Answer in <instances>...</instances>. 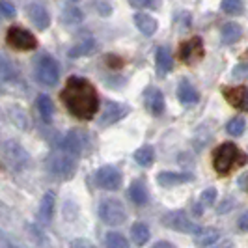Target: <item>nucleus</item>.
Listing matches in <instances>:
<instances>
[{
  "mask_svg": "<svg viewBox=\"0 0 248 248\" xmlns=\"http://www.w3.org/2000/svg\"><path fill=\"white\" fill-rule=\"evenodd\" d=\"M62 103L78 120H92L99 110V95L93 84L82 77H69L63 86Z\"/></svg>",
  "mask_w": 248,
  "mask_h": 248,
  "instance_id": "f257e3e1",
  "label": "nucleus"
},
{
  "mask_svg": "<svg viewBox=\"0 0 248 248\" xmlns=\"http://www.w3.org/2000/svg\"><path fill=\"white\" fill-rule=\"evenodd\" d=\"M241 153H239V149H237L235 144H232V142H226V144H220L217 151H215V155H213V168L217 170V174L220 175H226L235 164H241Z\"/></svg>",
  "mask_w": 248,
  "mask_h": 248,
  "instance_id": "f03ea898",
  "label": "nucleus"
},
{
  "mask_svg": "<svg viewBox=\"0 0 248 248\" xmlns=\"http://www.w3.org/2000/svg\"><path fill=\"white\" fill-rule=\"evenodd\" d=\"M34 77L41 86H56L58 78H60V69H58L56 60L49 54L37 56L36 63H34Z\"/></svg>",
  "mask_w": 248,
  "mask_h": 248,
  "instance_id": "7ed1b4c3",
  "label": "nucleus"
},
{
  "mask_svg": "<svg viewBox=\"0 0 248 248\" xmlns=\"http://www.w3.org/2000/svg\"><path fill=\"white\" fill-rule=\"evenodd\" d=\"M47 170L58 179H71L77 170V159L58 149L47 157Z\"/></svg>",
  "mask_w": 248,
  "mask_h": 248,
  "instance_id": "20e7f679",
  "label": "nucleus"
},
{
  "mask_svg": "<svg viewBox=\"0 0 248 248\" xmlns=\"http://www.w3.org/2000/svg\"><path fill=\"white\" fill-rule=\"evenodd\" d=\"M2 157H4L6 164L12 168L13 172H23V170L28 168V164H30V155L15 140L4 142V146H2Z\"/></svg>",
  "mask_w": 248,
  "mask_h": 248,
  "instance_id": "39448f33",
  "label": "nucleus"
},
{
  "mask_svg": "<svg viewBox=\"0 0 248 248\" xmlns=\"http://www.w3.org/2000/svg\"><path fill=\"white\" fill-rule=\"evenodd\" d=\"M99 218L108 226H122L127 218V211L120 200H103L99 205Z\"/></svg>",
  "mask_w": 248,
  "mask_h": 248,
  "instance_id": "423d86ee",
  "label": "nucleus"
},
{
  "mask_svg": "<svg viewBox=\"0 0 248 248\" xmlns=\"http://www.w3.org/2000/svg\"><path fill=\"white\" fill-rule=\"evenodd\" d=\"M162 224L174 232H179V233H192V235H198L200 232L203 230L202 226L194 224L188 217H186L185 211H170L162 217Z\"/></svg>",
  "mask_w": 248,
  "mask_h": 248,
  "instance_id": "0eeeda50",
  "label": "nucleus"
},
{
  "mask_svg": "<svg viewBox=\"0 0 248 248\" xmlns=\"http://www.w3.org/2000/svg\"><path fill=\"white\" fill-rule=\"evenodd\" d=\"M8 45L13 47V49H19V50H34L37 47V41L36 37L32 36L28 30L21 28V26H12L8 28Z\"/></svg>",
  "mask_w": 248,
  "mask_h": 248,
  "instance_id": "6e6552de",
  "label": "nucleus"
},
{
  "mask_svg": "<svg viewBox=\"0 0 248 248\" xmlns=\"http://www.w3.org/2000/svg\"><path fill=\"white\" fill-rule=\"evenodd\" d=\"M95 183L105 190H118L122 186V174L114 166H103L95 174Z\"/></svg>",
  "mask_w": 248,
  "mask_h": 248,
  "instance_id": "1a4fd4ad",
  "label": "nucleus"
},
{
  "mask_svg": "<svg viewBox=\"0 0 248 248\" xmlns=\"http://www.w3.org/2000/svg\"><path fill=\"white\" fill-rule=\"evenodd\" d=\"M127 112H129V107H125L122 103H116V101H107L105 110H103L99 118V125L107 127V125L116 124V122H120L122 118L127 116Z\"/></svg>",
  "mask_w": 248,
  "mask_h": 248,
  "instance_id": "9d476101",
  "label": "nucleus"
},
{
  "mask_svg": "<svg viewBox=\"0 0 248 248\" xmlns=\"http://www.w3.org/2000/svg\"><path fill=\"white\" fill-rule=\"evenodd\" d=\"M203 56V43H202V39L200 37H192V39H188L186 43L181 45V49H179V58L183 60L185 63H196Z\"/></svg>",
  "mask_w": 248,
  "mask_h": 248,
  "instance_id": "9b49d317",
  "label": "nucleus"
},
{
  "mask_svg": "<svg viewBox=\"0 0 248 248\" xmlns=\"http://www.w3.org/2000/svg\"><path fill=\"white\" fill-rule=\"evenodd\" d=\"M82 149H84V137H82L78 131H69V133L62 138V142H60V151L71 155L75 159L82 153Z\"/></svg>",
  "mask_w": 248,
  "mask_h": 248,
  "instance_id": "f8f14e48",
  "label": "nucleus"
},
{
  "mask_svg": "<svg viewBox=\"0 0 248 248\" xmlns=\"http://www.w3.org/2000/svg\"><path fill=\"white\" fill-rule=\"evenodd\" d=\"M28 17H30L32 25L36 26L37 30H45L50 25V15L43 4H37V2L30 4L28 6Z\"/></svg>",
  "mask_w": 248,
  "mask_h": 248,
  "instance_id": "ddd939ff",
  "label": "nucleus"
},
{
  "mask_svg": "<svg viewBox=\"0 0 248 248\" xmlns=\"http://www.w3.org/2000/svg\"><path fill=\"white\" fill-rule=\"evenodd\" d=\"M21 80V73L17 65L4 54H0V82L4 84H15Z\"/></svg>",
  "mask_w": 248,
  "mask_h": 248,
  "instance_id": "4468645a",
  "label": "nucleus"
},
{
  "mask_svg": "<svg viewBox=\"0 0 248 248\" xmlns=\"http://www.w3.org/2000/svg\"><path fill=\"white\" fill-rule=\"evenodd\" d=\"M146 107L153 116H161L164 112V95L159 88H148L146 90Z\"/></svg>",
  "mask_w": 248,
  "mask_h": 248,
  "instance_id": "2eb2a0df",
  "label": "nucleus"
},
{
  "mask_svg": "<svg viewBox=\"0 0 248 248\" xmlns=\"http://www.w3.org/2000/svg\"><path fill=\"white\" fill-rule=\"evenodd\" d=\"M95 39L92 36H84L78 43H75L73 47L69 49V56L71 58H82V56H90L92 52H95Z\"/></svg>",
  "mask_w": 248,
  "mask_h": 248,
  "instance_id": "dca6fc26",
  "label": "nucleus"
},
{
  "mask_svg": "<svg viewBox=\"0 0 248 248\" xmlns=\"http://www.w3.org/2000/svg\"><path fill=\"white\" fill-rule=\"evenodd\" d=\"M224 97H226V101H228L232 107H235V108H247V97H248L247 88H243V86L226 88V90H224Z\"/></svg>",
  "mask_w": 248,
  "mask_h": 248,
  "instance_id": "f3484780",
  "label": "nucleus"
},
{
  "mask_svg": "<svg viewBox=\"0 0 248 248\" xmlns=\"http://www.w3.org/2000/svg\"><path fill=\"white\" fill-rule=\"evenodd\" d=\"M192 179H194L192 174H181V172H161L157 175V183L161 186H175Z\"/></svg>",
  "mask_w": 248,
  "mask_h": 248,
  "instance_id": "a211bd4d",
  "label": "nucleus"
},
{
  "mask_svg": "<svg viewBox=\"0 0 248 248\" xmlns=\"http://www.w3.org/2000/svg\"><path fill=\"white\" fill-rule=\"evenodd\" d=\"M177 99L181 101V105H194L200 99L198 90L192 86L186 78H183L179 82V86H177Z\"/></svg>",
  "mask_w": 248,
  "mask_h": 248,
  "instance_id": "6ab92c4d",
  "label": "nucleus"
},
{
  "mask_svg": "<svg viewBox=\"0 0 248 248\" xmlns=\"http://www.w3.org/2000/svg\"><path fill=\"white\" fill-rule=\"evenodd\" d=\"M54 203H56L54 192H47V194L41 198L39 209H37V218H39L41 222H50L52 213H54Z\"/></svg>",
  "mask_w": 248,
  "mask_h": 248,
  "instance_id": "aec40b11",
  "label": "nucleus"
},
{
  "mask_svg": "<svg viewBox=\"0 0 248 248\" xmlns=\"http://www.w3.org/2000/svg\"><path fill=\"white\" fill-rule=\"evenodd\" d=\"M135 25H137V28L144 36H153L157 32V26H159L157 21L151 15H148V13H137L135 15Z\"/></svg>",
  "mask_w": 248,
  "mask_h": 248,
  "instance_id": "412c9836",
  "label": "nucleus"
},
{
  "mask_svg": "<svg viewBox=\"0 0 248 248\" xmlns=\"http://www.w3.org/2000/svg\"><path fill=\"white\" fill-rule=\"evenodd\" d=\"M218 239H220V232H218V230H215V228H203L198 235L194 237V243H196V247H200V248L215 247Z\"/></svg>",
  "mask_w": 248,
  "mask_h": 248,
  "instance_id": "4be33fe9",
  "label": "nucleus"
},
{
  "mask_svg": "<svg viewBox=\"0 0 248 248\" xmlns=\"http://www.w3.org/2000/svg\"><path fill=\"white\" fill-rule=\"evenodd\" d=\"M243 36V28L237 25V23H228L222 26V32H220V39H222L224 45H233L237 43Z\"/></svg>",
  "mask_w": 248,
  "mask_h": 248,
  "instance_id": "5701e85b",
  "label": "nucleus"
},
{
  "mask_svg": "<svg viewBox=\"0 0 248 248\" xmlns=\"http://www.w3.org/2000/svg\"><path fill=\"white\" fill-rule=\"evenodd\" d=\"M155 62H157V69H159V73L166 75L168 71H172V54H170V50L166 49V47H159L157 49V54H155Z\"/></svg>",
  "mask_w": 248,
  "mask_h": 248,
  "instance_id": "b1692460",
  "label": "nucleus"
},
{
  "mask_svg": "<svg viewBox=\"0 0 248 248\" xmlns=\"http://www.w3.org/2000/svg\"><path fill=\"white\" fill-rule=\"evenodd\" d=\"M131 239L137 247H144L149 241V228L144 222H135L131 228Z\"/></svg>",
  "mask_w": 248,
  "mask_h": 248,
  "instance_id": "393cba45",
  "label": "nucleus"
},
{
  "mask_svg": "<svg viewBox=\"0 0 248 248\" xmlns=\"http://www.w3.org/2000/svg\"><path fill=\"white\" fill-rule=\"evenodd\" d=\"M37 110H39V116L45 124L52 122V116H54V105L50 101L49 95H39L37 97Z\"/></svg>",
  "mask_w": 248,
  "mask_h": 248,
  "instance_id": "a878e982",
  "label": "nucleus"
},
{
  "mask_svg": "<svg viewBox=\"0 0 248 248\" xmlns=\"http://www.w3.org/2000/svg\"><path fill=\"white\" fill-rule=\"evenodd\" d=\"M129 198L133 200V203L137 205H144L148 202V190H146V185L142 181H135L133 185L129 186Z\"/></svg>",
  "mask_w": 248,
  "mask_h": 248,
  "instance_id": "bb28decb",
  "label": "nucleus"
},
{
  "mask_svg": "<svg viewBox=\"0 0 248 248\" xmlns=\"http://www.w3.org/2000/svg\"><path fill=\"white\" fill-rule=\"evenodd\" d=\"M82 21H84V13L80 12L77 6H67L62 12V23H65V25L75 26L80 25Z\"/></svg>",
  "mask_w": 248,
  "mask_h": 248,
  "instance_id": "cd10ccee",
  "label": "nucleus"
},
{
  "mask_svg": "<svg viewBox=\"0 0 248 248\" xmlns=\"http://www.w3.org/2000/svg\"><path fill=\"white\" fill-rule=\"evenodd\" d=\"M135 161H137V164L144 166V168L151 166L153 161H155V151H153V148H151V146H142V148H138L137 151H135Z\"/></svg>",
  "mask_w": 248,
  "mask_h": 248,
  "instance_id": "c85d7f7f",
  "label": "nucleus"
},
{
  "mask_svg": "<svg viewBox=\"0 0 248 248\" xmlns=\"http://www.w3.org/2000/svg\"><path fill=\"white\" fill-rule=\"evenodd\" d=\"M245 129H247V122L243 118H233V120H230L228 125H226V133L230 137H241L245 133Z\"/></svg>",
  "mask_w": 248,
  "mask_h": 248,
  "instance_id": "c756f323",
  "label": "nucleus"
},
{
  "mask_svg": "<svg viewBox=\"0 0 248 248\" xmlns=\"http://www.w3.org/2000/svg\"><path fill=\"white\" fill-rule=\"evenodd\" d=\"M105 245H107V248H129L127 239L118 232H110L105 239Z\"/></svg>",
  "mask_w": 248,
  "mask_h": 248,
  "instance_id": "7c9ffc66",
  "label": "nucleus"
},
{
  "mask_svg": "<svg viewBox=\"0 0 248 248\" xmlns=\"http://www.w3.org/2000/svg\"><path fill=\"white\" fill-rule=\"evenodd\" d=\"M220 6H222V12L228 15H241L245 10L243 0H222Z\"/></svg>",
  "mask_w": 248,
  "mask_h": 248,
  "instance_id": "2f4dec72",
  "label": "nucleus"
},
{
  "mask_svg": "<svg viewBox=\"0 0 248 248\" xmlns=\"http://www.w3.org/2000/svg\"><path fill=\"white\" fill-rule=\"evenodd\" d=\"M215 202H217V188H205L202 194H200V203L203 205V207H211L215 205Z\"/></svg>",
  "mask_w": 248,
  "mask_h": 248,
  "instance_id": "473e14b6",
  "label": "nucleus"
},
{
  "mask_svg": "<svg viewBox=\"0 0 248 248\" xmlns=\"http://www.w3.org/2000/svg\"><path fill=\"white\" fill-rule=\"evenodd\" d=\"M0 15L6 19H13L15 17V6L10 0H0Z\"/></svg>",
  "mask_w": 248,
  "mask_h": 248,
  "instance_id": "72a5a7b5",
  "label": "nucleus"
},
{
  "mask_svg": "<svg viewBox=\"0 0 248 248\" xmlns=\"http://www.w3.org/2000/svg\"><path fill=\"white\" fill-rule=\"evenodd\" d=\"M232 78L235 80H245L248 78V63H239L232 69Z\"/></svg>",
  "mask_w": 248,
  "mask_h": 248,
  "instance_id": "f704fd0d",
  "label": "nucleus"
},
{
  "mask_svg": "<svg viewBox=\"0 0 248 248\" xmlns=\"http://www.w3.org/2000/svg\"><path fill=\"white\" fill-rule=\"evenodd\" d=\"M133 8H159L161 0H129Z\"/></svg>",
  "mask_w": 248,
  "mask_h": 248,
  "instance_id": "c9c22d12",
  "label": "nucleus"
},
{
  "mask_svg": "<svg viewBox=\"0 0 248 248\" xmlns=\"http://www.w3.org/2000/svg\"><path fill=\"white\" fill-rule=\"evenodd\" d=\"M71 248H97L92 241H88V239H75L73 243H71Z\"/></svg>",
  "mask_w": 248,
  "mask_h": 248,
  "instance_id": "e433bc0d",
  "label": "nucleus"
},
{
  "mask_svg": "<svg viewBox=\"0 0 248 248\" xmlns=\"http://www.w3.org/2000/svg\"><path fill=\"white\" fill-rule=\"evenodd\" d=\"M0 248H21V247H19V245H15L10 237L4 235V233L0 232Z\"/></svg>",
  "mask_w": 248,
  "mask_h": 248,
  "instance_id": "4c0bfd02",
  "label": "nucleus"
},
{
  "mask_svg": "<svg viewBox=\"0 0 248 248\" xmlns=\"http://www.w3.org/2000/svg\"><path fill=\"white\" fill-rule=\"evenodd\" d=\"M237 185H239V188H241V190H247V192H248V172H247V174H243L239 179H237Z\"/></svg>",
  "mask_w": 248,
  "mask_h": 248,
  "instance_id": "58836bf2",
  "label": "nucleus"
},
{
  "mask_svg": "<svg viewBox=\"0 0 248 248\" xmlns=\"http://www.w3.org/2000/svg\"><path fill=\"white\" fill-rule=\"evenodd\" d=\"M239 228H241L243 232H248V213H245V215L239 218Z\"/></svg>",
  "mask_w": 248,
  "mask_h": 248,
  "instance_id": "ea45409f",
  "label": "nucleus"
},
{
  "mask_svg": "<svg viewBox=\"0 0 248 248\" xmlns=\"http://www.w3.org/2000/svg\"><path fill=\"white\" fill-rule=\"evenodd\" d=\"M230 207H233V200L226 198V202H224V205H220V207H218V211L224 213V211H228Z\"/></svg>",
  "mask_w": 248,
  "mask_h": 248,
  "instance_id": "a19ab883",
  "label": "nucleus"
},
{
  "mask_svg": "<svg viewBox=\"0 0 248 248\" xmlns=\"http://www.w3.org/2000/svg\"><path fill=\"white\" fill-rule=\"evenodd\" d=\"M151 248H174V245L168 243V241H159V243H155Z\"/></svg>",
  "mask_w": 248,
  "mask_h": 248,
  "instance_id": "79ce46f5",
  "label": "nucleus"
},
{
  "mask_svg": "<svg viewBox=\"0 0 248 248\" xmlns=\"http://www.w3.org/2000/svg\"><path fill=\"white\" fill-rule=\"evenodd\" d=\"M213 248H233V243H232V241H222V243L215 245Z\"/></svg>",
  "mask_w": 248,
  "mask_h": 248,
  "instance_id": "37998d69",
  "label": "nucleus"
},
{
  "mask_svg": "<svg viewBox=\"0 0 248 248\" xmlns=\"http://www.w3.org/2000/svg\"><path fill=\"white\" fill-rule=\"evenodd\" d=\"M247 108H248V97H247Z\"/></svg>",
  "mask_w": 248,
  "mask_h": 248,
  "instance_id": "c03bdc74",
  "label": "nucleus"
},
{
  "mask_svg": "<svg viewBox=\"0 0 248 248\" xmlns=\"http://www.w3.org/2000/svg\"><path fill=\"white\" fill-rule=\"evenodd\" d=\"M71 2H78V0H71Z\"/></svg>",
  "mask_w": 248,
  "mask_h": 248,
  "instance_id": "a18cd8bd",
  "label": "nucleus"
}]
</instances>
